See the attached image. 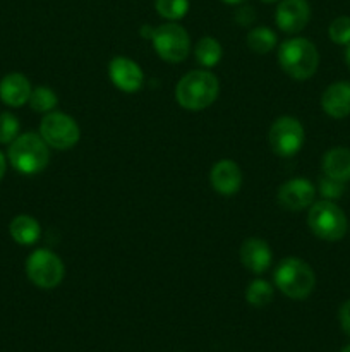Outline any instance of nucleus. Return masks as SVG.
Instances as JSON below:
<instances>
[{
	"label": "nucleus",
	"mask_w": 350,
	"mask_h": 352,
	"mask_svg": "<svg viewBox=\"0 0 350 352\" xmlns=\"http://www.w3.org/2000/svg\"><path fill=\"white\" fill-rule=\"evenodd\" d=\"M220 82L215 74L209 71H191L178 81L175 88V96L182 109L185 110H205L218 98Z\"/></svg>",
	"instance_id": "nucleus-1"
},
{
	"label": "nucleus",
	"mask_w": 350,
	"mask_h": 352,
	"mask_svg": "<svg viewBox=\"0 0 350 352\" xmlns=\"http://www.w3.org/2000/svg\"><path fill=\"white\" fill-rule=\"evenodd\" d=\"M278 62L285 74L295 81H305L318 71V48L305 38H290L280 45Z\"/></svg>",
	"instance_id": "nucleus-2"
},
{
	"label": "nucleus",
	"mask_w": 350,
	"mask_h": 352,
	"mask_svg": "<svg viewBox=\"0 0 350 352\" xmlns=\"http://www.w3.org/2000/svg\"><path fill=\"white\" fill-rule=\"evenodd\" d=\"M273 278L275 285L280 289L281 294L294 301H302V299L309 298L316 285V275L312 268L301 258L295 256L285 258L283 261H280V265L275 268Z\"/></svg>",
	"instance_id": "nucleus-3"
},
{
	"label": "nucleus",
	"mask_w": 350,
	"mask_h": 352,
	"mask_svg": "<svg viewBox=\"0 0 350 352\" xmlns=\"http://www.w3.org/2000/svg\"><path fill=\"white\" fill-rule=\"evenodd\" d=\"M41 136L34 133H26L17 136L10 143L9 162L17 172L26 175L38 174L50 162V150Z\"/></svg>",
	"instance_id": "nucleus-4"
},
{
	"label": "nucleus",
	"mask_w": 350,
	"mask_h": 352,
	"mask_svg": "<svg viewBox=\"0 0 350 352\" xmlns=\"http://www.w3.org/2000/svg\"><path fill=\"white\" fill-rule=\"evenodd\" d=\"M307 226L319 239L335 243L345 236L349 223L343 210L336 203L325 199L309 206Z\"/></svg>",
	"instance_id": "nucleus-5"
},
{
	"label": "nucleus",
	"mask_w": 350,
	"mask_h": 352,
	"mask_svg": "<svg viewBox=\"0 0 350 352\" xmlns=\"http://www.w3.org/2000/svg\"><path fill=\"white\" fill-rule=\"evenodd\" d=\"M151 41H153L158 57L172 62V64L185 60V57L189 55V48H191L187 31L180 24H175L174 21L154 28Z\"/></svg>",
	"instance_id": "nucleus-6"
},
{
	"label": "nucleus",
	"mask_w": 350,
	"mask_h": 352,
	"mask_svg": "<svg viewBox=\"0 0 350 352\" xmlns=\"http://www.w3.org/2000/svg\"><path fill=\"white\" fill-rule=\"evenodd\" d=\"M40 136L55 150H69L81 138V129L71 116L62 112H48L40 124Z\"/></svg>",
	"instance_id": "nucleus-7"
},
{
	"label": "nucleus",
	"mask_w": 350,
	"mask_h": 352,
	"mask_svg": "<svg viewBox=\"0 0 350 352\" xmlns=\"http://www.w3.org/2000/svg\"><path fill=\"white\" fill-rule=\"evenodd\" d=\"M27 278L40 289H55L65 274L64 263L48 250H36L26 261Z\"/></svg>",
	"instance_id": "nucleus-8"
},
{
	"label": "nucleus",
	"mask_w": 350,
	"mask_h": 352,
	"mask_svg": "<svg viewBox=\"0 0 350 352\" xmlns=\"http://www.w3.org/2000/svg\"><path fill=\"white\" fill-rule=\"evenodd\" d=\"M304 144V127L295 117H280L270 129V146L278 157H294Z\"/></svg>",
	"instance_id": "nucleus-9"
},
{
	"label": "nucleus",
	"mask_w": 350,
	"mask_h": 352,
	"mask_svg": "<svg viewBox=\"0 0 350 352\" xmlns=\"http://www.w3.org/2000/svg\"><path fill=\"white\" fill-rule=\"evenodd\" d=\"M311 19L307 0H280L277 7V24L285 33H299Z\"/></svg>",
	"instance_id": "nucleus-10"
},
{
	"label": "nucleus",
	"mask_w": 350,
	"mask_h": 352,
	"mask_svg": "<svg viewBox=\"0 0 350 352\" xmlns=\"http://www.w3.org/2000/svg\"><path fill=\"white\" fill-rule=\"evenodd\" d=\"M314 186L307 179H290L285 184H281L278 191V201L283 208L292 210V212H301V210L309 208L314 203Z\"/></svg>",
	"instance_id": "nucleus-11"
},
{
	"label": "nucleus",
	"mask_w": 350,
	"mask_h": 352,
	"mask_svg": "<svg viewBox=\"0 0 350 352\" xmlns=\"http://www.w3.org/2000/svg\"><path fill=\"white\" fill-rule=\"evenodd\" d=\"M108 76L113 85L126 93H136L143 88L144 74L139 65L127 57H115L108 65Z\"/></svg>",
	"instance_id": "nucleus-12"
},
{
	"label": "nucleus",
	"mask_w": 350,
	"mask_h": 352,
	"mask_svg": "<svg viewBox=\"0 0 350 352\" xmlns=\"http://www.w3.org/2000/svg\"><path fill=\"white\" fill-rule=\"evenodd\" d=\"M209 181H211L213 189L216 192L232 196L242 186V172L233 160H220L218 164L213 165Z\"/></svg>",
	"instance_id": "nucleus-13"
},
{
	"label": "nucleus",
	"mask_w": 350,
	"mask_h": 352,
	"mask_svg": "<svg viewBox=\"0 0 350 352\" xmlns=\"http://www.w3.org/2000/svg\"><path fill=\"white\" fill-rule=\"evenodd\" d=\"M271 258H273V253L268 243L257 237H250L240 248V261L253 274H264L270 268Z\"/></svg>",
	"instance_id": "nucleus-14"
},
{
	"label": "nucleus",
	"mask_w": 350,
	"mask_h": 352,
	"mask_svg": "<svg viewBox=\"0 0 350 352\" xmlns=\"http://www.w3.org/2000/svg\"><path fill=\"white\" fill-rule=\"evenodd\" d=\"M321 107L333 119L350 116V82L338 81L329 85L321 96Z\"/></svg>",
	"instance_id": "nucleus-15"
},
{
	"label": "nucleus",
	"mask_w": 350,
	"mask_h": 352,
	"mask_svg": "<svg viewBox=\"0 0 350 352\" xmlns=\"http://www.w3.org/2000/svg\"><path fill=\"white\" fill-rule=\"evenodd\" d=\"M31 85L26 76L19 72L7 74L0 81V100L9 107H23L24 103L30 102Z\"/></svg>",
	"instance_id": "nucleus-16"
},
{
	"label": "nucleus",
	"mask_w": 350,
	"mask_h": 352,
	"mask_svg": "<svg viewBox=\"0 0 350 352\" xmlns=\"http://www.w3.org/2000/svg\"><path fill=\"white\" fill-rule=\"evenodd\" d=\"M323 172L336 181H350V150L345 146L331 148L323 157Z\"/></svg>",
	"instance_id": "nucleus-17"
},
{
	"label": "nucleus",
	"mask_w": 350,
	"mask_h": 352,
	"mask_svg": "<svg viewBox=\"0 0 350 352\" xmlns=\"http://www.w3.org/2000/svg\"><path fill=\"white\" fill-rule=\"evenodd\" d=\"M10 236L21 246H31L40 239V223L30 215H17L9 226Z\"/></svg>",
	"instance_id": "nucleus-18"
},
{
	"label": "nucleus",
	"mask_w": 350,
	"mask_h": 352,
	"mask_svg": "<svg viewBox=\"0 0 350 352\" xmlns=\"http://www.w3.org/2000/svg\"><path fill=\"white\" fill-rule=\"evenodd\" d=\"M194 54L202 67H215L222 58V45L213 36H205L198 41Z\"/></svg>",
	"instance_id": "nucleus-19"
},
{
	"label": "nucleus",
	"mask_w": 350,
	"mask_h": 352,
	"mask_svg": "<svg viewBox=\"0 0 350 352\" xmlns=\"http://www.w3.org/2000/svg\"><path fill=\"white\" fill-rule=\"evenodd\" d=\"M277 45V34L266 26L253 28L247 34V47L254 52V54L266 55L271 52Z\"/></svg>",
	"instance_id": "nucleus-20"
},
{
	"label": "nucleus",
	"mask_w": 350,
	"mask_h": 352,
	"mask_svg": "<svg viewBox=\"0 0 350 352\" xmlns=\"http://www.w3.org/2000/svg\"><path fill=\"white\" fill-rule=\"evenodd\" d=\"M246 299L254 308H264L273 301V287H271L270 282L257 278V280L250 282L249 287H247Z\"/></svg>",
	"instance_id": "nucleus-21"
},
{
	"label": "nucleus",
	"mask_w": 350,
	"mask_h": 352,
	"mask_svg": "<svg viewBox=\"0 0 350 352\" xmlns=\"http://www.w3.org/2000/svg\"><path fill=\"white\" fill-rule=\"evenodd\" d=\"M58 98L54 93V89L47 88V86H40V88L33 89L30 96V105L34 112L48 113L57 107Z\"/></svg>",
	"instance_id": "nucleus-22"
},
{
	"label": "nucleus",
	"mask_w": 350,
	"mask_h": 352,
	"mask_svg": "<svg viewBox=\"0 0 350 352\" xmlns=\"http://www.w3.org/2000/svg\"><path fill=\"white\" fill-rule=\"evenodd\" d=\"M156 12L168 21H178L187 14L189 0H154Z\"/></svg>",
	"instance_id": "nucleus-23"
},
{
	"label": "nucleus",
	"mask_w": 350,
	"mask_h": 352,
	"mask_svg": "<svg viewBox=\"0 0 350 352\" xmlns=\"http://www.w3.org/2000/svg\"><path fill=\"white\" fill-rule=\"evenodd\" d=\"M328 34L333 43L336 45H349L350 43V17L340 16L335 21H331L328 28Z\"/></svg>",
	"instance_id": "nucleus-24"
},
{
	"label": "nucleus",
	"mask_w": 350,
	"mask_h": 352,
	"mask_svg": "<svg viewBox=\"0 0 350 352\" xmlns=\"http://www.w3.org/2000/svg\"><path fill=\"white\" fill-rule=\"evenodd\" d=\"M19 134V120L9 112L0 113V143H12Z\"/></svg>",
	"instance_id": "nucleus-25"
},
{
	"label": "nucleus",
	"mask_w": 350,
	"mask_h": 352,
	"mask_svg": "<svg viewBox=\"0 0 350 352\" xmlns=\"http://www.w3.org/2000/svg\"><path fill=\"white\" fill-rule=\"evenodd\" d=\"M319 192H321L326 199H329V201L338 199L342 198L343 192H345V182L336 181V179L328 177V175H323L321 181H319Z\"/></svg>",
	"instance_id": "nucleus-26"
},
{
	"label": "nucleus",
	"mask_w": 350,
	"mask_h": 352,
	"mask_svg": "<svg viewBox=\"0 0 350 352\" xmlns=\"http://www.w3.org/2000/svg\"><path fill=\"white\" fill-rule=\"evenodd\" d=\"M338 320H340V325H342L343 332L350 337V299L345 301L342 305L338 311Z\"/></svg>",
	"instance_id": "nucleus-27"
},
{
	"label": "nucleus",
	"mask_w": 350,
	"mask_h": 352,
	"mask_svg": "<svg viewBox=\"0 0 350 352\" xmlns=\"http://www.w3.org/2000/svg\"><path fill=\"white\" fill-rule=\"evenodd\" d=\"M235 21L240 24V26H249V24L254 21L253 7L249 6L240 7V9L235 12Z\"/></svg>",
	"instance_id": "nucleus-28"
},
{
	"label": "nucleus",
	"mask_w": 350,
	"mask_h": 352,
	"mask_svg": "<svg viewBox=\"0 0 350 352\" xmlns=\"http://www.w3.org/2000/svg\"><path fill=\"white\" fill-rule=\"evenodd\" d=\"M3 174H5V158H3L2 151H0V181H2Z\"/></svg>",
	"instance_id": "nucleus-29"
},
{
	"label": "nucleus",
	"mask_w": 350,
	"mask_h": 352,
	"mask_svg": "<svg viewBox=\"0 0 350 352\" xmlns=\"http://www.w3.org/2000/svg\"><path fill=\"white\" fill-rule=\"evenodd\" d=\"M345 62H347V65H349V69H350V43L347 45V48H345Z\"/></svg>",
	"instance_id": "nucleus-30"
},
{
	"label": "nucleus",
	"mask_w": 350,
	"mask_h": 352,
	"mask_svg": "<svg viewBox=\"0 0 350 352\" xmlns=\"http://www.w3.org/2000/svg\"><path fill=\"white\" fill-rule=\"evenodd\" d=\"M225 3H230V6H239V3H244L246 0H223Z\"/></svg>",
	"instance_id": "nucleus-31"
},
{
	"label": "nucleus",
	"mask_w": 350,
	"mask_h": 352,
	"mask_svg": "<svg viewBox=\"0 0 350 352\" xmlns=\"http://www.w3.org/2000/svg\"><path fill=\"white\" fill-rule=\"evenodd\" d=\"M342 352H350V344H349V346H345V347H343Z\"/></svg>",
	"instance_id": "nucleus-32"
},
{
	"label": "nucleus",
	"mask_w": 350,
	"mask_h": 352,
	"mask_svg": "<svg viewBox=\"0 0 350 352\" xmlns=\"http://www.w3.org/2000/svg\"><path fill=\"white\" fill-rule=\"evenodd\" d=\"M263 2H277V0H263Z\"/></svg>",
	"instance_id": "nucleus-33"
}]
</instances>
